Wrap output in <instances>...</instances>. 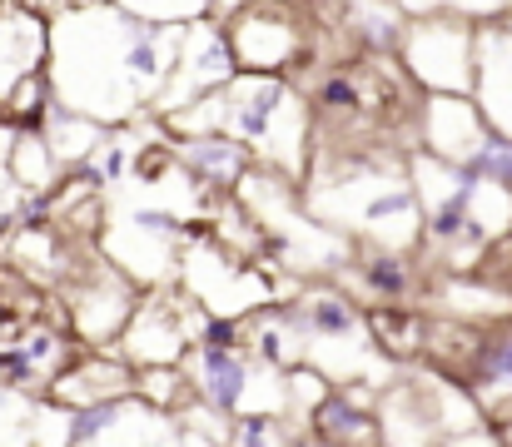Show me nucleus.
Listing matches in <instances>:
<instances>
[{"mask_svg": "<svg viewBox=\"0 0 512 447\" xmlns=\"http://www.w3.org/2000/svg\"><path fill=\"white\" fill-rule=\"evenodd\" d=\"M363 279L373 284V294H403L408 289V264H403V254H378L368 269H363Z\"/></svg>", "mask_w": 512, "mask_h": 447, "instance_id": "0eeeda50", "label": "nucleus"}, {"mask_svg": "<svg viewBox=\"0 0 512 447\" xmlns=\"http://www.w3.org/2000/svg\"><path fill=\"white\" fill-rule=\"evenodd\" d=\"M289 50H294V30H289V20L279 15V20H269V15H244L239 20V35H234V55L244 60V65H254V70H274V65H284L289 60Z\"/></svg>", "mask_w": 512, "mask_h": 447, "instance_id": "7ed1b4c3", "label": "nucleus"}, {"mask_svg": "<svg viewBox=\"0 0 512 447\" xmlns=\"http://www.w3.org/2000/svg\"><path fill=\"white\" fill-rule=\"evenodd\" d=\"M319 433L324 438H373V423L358 403L348 398H324L319 403Z\"/></svg>", "mask_w": 512, "mask_h": 447, "instance_id": "39448f33", "label": "nucleus"}, {"mask_svg": "<svg viewBox=\"0 0 512 447\" xmlns=\"http://www.w3.org/2000/svg\"><path fill=\"white\" fill-rule=\"evenodd\" d=\"M120 174H125V149H110L100 164V179H120Z\"/></svg>", "mask_w": 512, "mask_h": 447, "instance_id": "f8f14e48", "label": "nucleus"}, {"mask_svg": "<svg viewBox=\"0 0 512 447\" xmlns=\"http://www.w3.org/2000/svg\"><path fill=\"white\" fill-rule=\"evenodd\" d=\"M204 343H214V348H234L239 333H234L229 318H204Z\"/></svg>", "mask_w": 512, "mask_h": 447, "instance_id": "9d476101", "label": "nucleus"}, {"mask_svg": "<svg viewBox=\"0 0 512 447\" xmlns=\"http://www.w3.org/2000/svg\"><path fill=\"white\" fill-rule=\"evenodd\" d=\"M239 159H244V149L234 140H219V135H204V140L189 145V164H194L199 179H234Z\"/></svg>", "mask_w": 512, "mask_h": 447, "instance_id": "20e7f679", "label": "nucleus"}, {"mask_svg": "<svg viewBox=\"0 0 512 447\" xmlns=\"http://www.w3.org/2000/svg\"><path fill=\"white\" fill-rule=\"evenodd\" d=\"M234 438H239V443H264V438H274V428H269V423H259V418H244Z\"/></svg>", "mask_w": 512, "mask_h": 447, "instance_id": "9b49d317", "label": "nucleus"}, {"mask_svg": "<svg viewBox=\"0 0 512 447\" xmlns=\"http://www.w3.org/2000/svg\"><path fill=\"white\" fill-rule=\"evenodd\" d=\"M284 105H289V90L279 80L254 75V80H244V85L229 90V120H224V130L239 135L244 145H269Z\"/></svg>", "mask_w": 512, "mask_h": 447, "instance_id": "f257e3e1", "label": "nucleus"}, {"mask_svg": "<svg viewBox=\"0 0 512 447\" xmlns=\"http://www.w3.org/2000/svg\"><path fill=\"white\" fill-rule=\"evenodd\" d=\"M319 105L324 110H358L363 95H358V85L348 75H329V80H319Z\"/></svg>", "mask_w": 512, "mask_h": 447, "instance_id": "6e6552de", "label": "nucleus"}, {"mask_svg": "<svg viewBox=\"0 0 512 447\" xmlns=\"http://www.w3.org/2000/svg\"><path fill=\"white\" fill-rule=\"evenodd\" d=\"M35 363H40V358H35L30 348H25V353L10 348V353H0V378H5V383H30V378H35Z\"/></svg>", "mask_w": 512, "mask_h": 447, "instance_id": "1a4fd4ad", "label": "nucleus"}, {"mask_svg": "<svg viewBox=\"0 0 512 447\" xmlns=\"http://www.w3.org/2000/svg\"><path fill=\"white\" fill-rule=\"evenodd\" d=\"M194 388L204 393V403L214 413H239L244 393H249V363L234 348H214L204 343L194 358Z\"/></svg>", "mask_w": 512, "mask_h": 447, "instance_id": "f03ea898", "label": "nucleus"}, {"mask_svg": "<svg viewBox=\"0 0 512 447\" xmlns=\"http://www.w3.org/2000/svg\"><path fill=\"white\" fill-rule=\"evenodd\" d=\"M309 323H314V333H324V338H348V333H358V313H353L339 294L314 298V303H309Z\"/></svg>", "mask_w": 512, "mask_h": 447, "instance_id": "423d86ee", "label": "nucleus"}]
</instances>
